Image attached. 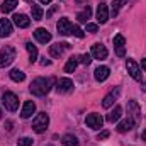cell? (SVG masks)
<instances>
[{
    "instance_id": "obj_19",
    "label": "cell",
    "mask_w": 146,
    "mask_h": 146,
    "mask_svg": "<svg viewBox=\"0 0 146 146\" xmlns=\"http://www.w3.org/2000/svg\"><path fill=\"white\" fill-rule=\"evenodd\" d=\"M109 75H110L109 66H99V68L95 70V73H94V76H95L97 82H106V80L109 78Z\"/></svg>"
},
{
    "instance_id": "obj_7",
    "label": "cell",
    "mask_w": 146,
    "mask_h": 146,
    "mask_svg": "<svg viewBox=\"0 0 146 146\" xmlns=\"http://www.w3.org/2000/svg\"><path fill=\"white\" fill-rule=\"evenodd\" d=\"M127 109L131 112V117L129 119H133L134 124H139V121H141V109H139L138 102L136 100H129L127 102Z\"/></svg>"
},
{
    "instance_id": "obj_40",
    "label": "cell",
    "mask_w": 146,
    "mask_h": 146,
    "mask_svg": "<svg viewBox=\"0 0 146 146\" xmlns=\"http://www.w3.org/2000/svg\"><path fill=\"white\" fill-rule=\"evenodd\" d=\"M141 138H143V139H145V141H146V129H145V131H143V133H141Z\"/></svg>"
},
{
    "instance_id": "obj_28",
    "label": "cell",
    "mask_w": 146,
    "mask_h": 146,
    "mask_svg": "<svg viewBox=\"0 0 146 146\" xmlns=\"http://www.w3.org/2000/svg\"><path fill=\"white\" fill-rule=\"evenodd\" d=\"M63 145L65 146H78V139L73 134H65L63 136Z\"/></svg>"
},
{
    "instance_id": "obj_23",
    "label": "cell",
    "mask_w": 146,
    "mask_h": 146,
    "mask_svg": "<svg viewBox=\"0 0 146 146\" xmlns=\"http://www.w3.org/2000/svg\"><path fill=\"white\" fill-rule=\"evenodd\" d=\"M121 114H122V107H121V106H115L114 110L107 115V121H109V122H117L119 117H121Z\"/></svg>"
},
{
    "instance_id": "obj_2",
    "label": "cell",
    "mask_w": 146,
    "mask_h": 146,
    "mask_svg": "<svg viewBox=\"0 0 146 146\" xmlns=\"http://www.w3.org/2000/svg\"><path fill=\"white\" fill-rule=\"evenodd\" d=\"M48 124H49V115L46 112H39L33 121V129L36 133H44L48 129Z\"/></svg>"
},
{
    "instance_id": "obj_41",
    "label": "cell",
    "mask_w": 146,
    "mask_h": 146,
    "mask_svg": "<svg viewBox=\"0 0 146 146\" xmlns=\"http://www.w3.org/2000/svg\"><path fill=\"white\" fill-rule=\"evenodd\" d=\"M141 90H146V82H143V87H141Z\"/></svg>"
},
{
    "instance_id": "obj_11",
    "label": "cell",
    "mask_w": 146,
    "mask_h": 146,
    "mask_svg": "<svg viewBox=\"0 0 146 146\" xmlns=\"http://www.w3.org/2000/svg\"><path fill=\"white\" fill-rule=\"evenodd\" d=\"M73 82L70 78H60L58 80V83H56V90L60 92V94H68V92H72L73 90Z\"/></svg>"
},
{
    "instance_id": "obj_8",
    "label": "cell",
    "mask_w": 146,
    "mask_h": 146,
    "mask_svg": "<svg viewBox=\"0 0 146 146\" xmlns=\"http://www.w3.org/2000/svg\"><path fill=\"white\" fill-rule=\"evenodd\" d=\"M95 60H106L107 58V54H109V51H107V48L104 46V44H100V42H95L94 46H92V53H90Z\"/></svg>"
},
{
    "instance_id": "obj_31",
    "label": "cell",
    "mask_w": 146,
    "mask_h": 146,
    "mask_svg": "<svg viewBox=\"0 0 146 146\" xmlns=\"http://www.w3.org/2000/svg\"><path fill=\"white\" fill-rule=\"evenodd\" d=\"M33 143H34V141H33L31 138H21V139L17 141L19 146H33Z\"/></svg>"
},
{
    "instance_id": "obj_13",
    "label": "cell",
    "mask_w": 146,
    "mask_h": 146,
    "mask_svg": "<svg viewBox=\"0 0 146 146\" xmlns=\"http://www.w3.org/2000/svg\"><path fill=\"white\" fill-rule=\"evenodd\" d=\"M34 37H36L37 42L46 44V42L51 41V33H49L48 29H44V27H37L36 31H34Z\"/></svg>"
},
{
    "instance_id": "obj_35",
    "label": "cell",
    "mask_w": 146,
    "mask_h": 146,
    "mask_svg": "<svg viewBox=\"0 0 146 146\" xmlns=\"http://www.w3.org/2000/svg\"><path fill=\"white\" fill-rule=\"evenodd\" d=\"M56 9H58V7H51V9L48 10V14H46V19H49V17H51V15L54 14V10H56Z\"/></svg>"
},
{
    "instance_id": "obj_32",
    "label": "cell",
    "mask_w": 146,
    "mask_h": 146,
    "mask_svg": "<svg viewBox=\"0 0 146 146\" xmlns=\"http://www.w3.org/2000/svg\"><path fill=\"white\" fill-rule=\"evenodd\" d=\"M72 34H73V36H76V37H80V39H82V37L85 36V33H83V31H82V29H80L78 26H73Z\"/></svg>"
},
{
    "instance_id": "obj_14",
    "label": "cell",
    "mask_w": 146,
    "mask_h": 146,
    "mask_svg": "<svg viewBox=\"0 0 146 146\" xmlns=\"http://www.w3.org/2000/svg\"><path fill=\"white\" fill-rule=\"evenodd\" d=\"M68 48H70V44H66V42H56V44L49 46V54L53 58H60L65 53V49H68Z\"/></svg>"
},
{
    "instance_id": "obj_33",
    "label": "cell",
    "mask_w": 146,
    "mask_h": 146,
    "mask_svg": "<svg viewBox=\"0 0 146 146\" xmlns=\"http://www.w3.org/2000/svg\"><path fill=\"white\" fill-rule=\"evenodd\" d=\"M87 31L88 33H97L99 31V26L97 24H87Z\"/></svg>"
},
{
    "instance_id": "obj_42",
    "label": "cell",
    "mask_w": 146,
    "mask_h": 146,
    "mask_svg": "<svg viewBox=\"0 0 146 146\" xmlns=\"http://www.w3.org/2000/svg\"><path fill=\"white\" fill-rule=\"evenodd\" d=\"M0 117H2V109H0Z\"/></svg>"
},
{
    "instance_id": "obj_16",
    "label": "cell",
    "mask_w": 146,
    "mask_h": 146,
    "mask_svg": "<svg viewBox=\"0 0 146 146\" xmlns=\"http://www.w3.org/2000/svg\"><path fill=\"white\" fill-rule=\"evenodd\" d=\"M12 19H14V24H15L17 27H21V29H26V27L31 26V19H29L26 14H15Z\"/></svg>"
},
{
    "instance_id": "obj_21",
    "label": "cell",
    "mask_w": 146,
    "mask_h": 146,
    "mask_svg": "<svg viewBox=\"0 0 146 146\" xmlns=\"http://www.w3.org/2000/svg\"><path fill=\"white\" fill-rule=\"evenodd\" d=\"M17 5H19V2H17V0H3L0 9H2V12H3V14H9V12H12Z\"/></svg>"
},
{
    "instance_id": "obj_1",
    "label": "cell",
    "mask_w": 146,
    "mask_h": 146,
    "mask_svg": "<svg viewBox=\"0 0 146 146\" xmlns=\"http://www.w3.org/2000/svg\"><path fill=\"white\" fill-rule=\"evenodd\" d=\"M51 85H53V78H42V76H39L36 80H33V83H31V92H33V95H36V97H44V95L51 90Z\"/></svg>"
},
{
    "instance_id": "obj_24",
    "label": "cell",
    "mask_w": 146,
    "mask_h": 146,
    "mask_svg": "<svg viewBox=\"0 0 146 146\" xmlns=\"http://www.w3.org/2000/svg\"><path fill=\"white\" fill-rule=\"evenodd\" d=\"M90 15H92V9H90V7H85L82 12L76 14V19H78L80 22H87V21L90 19Z\"/></svg>"
},
{
    "instance_id": "obj_38",
    "label": "cell",
    "mask_w": 146,
    "mask_h": 146,
    "mask_svg": "<svg viewBox=\"0 0 146 146\" xmlns=\"http://www.w3.org/2000/svg\"><path fill=\"white\" fill-rule=\"evenodd\" d=\"M75 2H76V3H78V5H82V3H85V2H87V0H75Z\"/></svg>"
},
{
    "instance_id": "obj_26",
    "label": "cell",
    "mask_w": 146,
    "mask_h": 146,
    "mask_svg": "<svg viewBox=\"0 0 146 146\" xmlns=\"http://www.w3.org/2000/svg\"><path fill=\"white\" fill-rule=\"evenodd\" d=\"M10 78H12L14 82H24V80H26V73L22 72V70H19V68H14V70L10 72Z\"/></svg>"
},
{
    "instance_id": "obj_6",
    "label": "cell",
    "mask_w": 146,
    "mask_h": 146,
    "mask_svg": "<svg viewBox=\"0 0 146 146\" xmlns=\"http://www.w3.org/2000/svg\"><path fill=\"white\" fill-rule=\"evenodd\" d=\"M56 29H58V33H60L61 36H68V34H72L73 24L70 22L68 17H61V19L58 21V24H56Z\"/></svg>"
},
{
    "instance_id": "obj_22",
    "label": "cell",
    "mask_w": 146,
    "mask_h": 146,
    "mask_svg": "<svg viewBox=\"0 0 146 146\" xmlns=\"http://www.w3.org/2000/svg\"><path fill=\"white\" fill-rule=\"evenodd\" d=\"M78 56H72L68 61H66V65H65V72L66 73H73L75 70H76V66H78Z\"/></svg>"
},
{
    "instance_id": "obj_36",
    "label": "cell",
    "mask_w": 146,
    "mask_h": 146,
    "mask_svg": "<svg viewBox=\"0 0 146 146\" xmlns=\"http://www.w3.org/2000/svg\"><path fill=\"white\" fill-rule=\"evenodd\" d=\"M41 65H42V66H49V65H51V61H49V60H46V58H42Z\"/></svg>"
},
{
    "instance_id": "obj_12",
    "label": "cell",
    "mask_w": 146,
    "mask_h": 146,
    "mask_svg": "<svg viewBox=\"0 0 146 146\" xmlns=\"http://www.w3.org/2000/svg\"><path fill=\"white\" fill-rule=\"evenodd\" d=\"M97 21L100 24H106L109 21V9H107V3L106 2H100L99 7H97Z\"/></svg>"
},
{
    "instance_id": "obj_18",
    "label": "cell",
    "mask_w": 146,
    "mask_h": 146,
    "mask_svg": "<svg viewBox=\"0 0 146 146\" xmlns=\"http://www.w3.org/2000/svg\"><path fill=\"white\" fill-rule=\"evenodd\" d=\"M12 34V22L9 19H0V37H9Z\"/></svg>"
},
{
    "instance_id": "obj_37",
    "label": "cell",
    "mask_w": 146,
    "mask_h": 146,
    "mask_svg": "<svg viewBox=\"0 0 146 146\" xmlns=\"http://www.w3.org/2000/svg\"><path fill=\"white\" fill-rule=\"evenodd\" d=\"M141 68L146 70V58H145V60H141Z\"/></svg>"
},
{
    "instance_id": "obj_34",
    "label": "cell",
    "mask_w": 146,
    "mask_h": 146,
    "mask_svg": "<svg viewBox=\"0 0 146 146\" xmlns=\"http://www.w3.org/2000/svg\"><path fill=\"white\" fill-rule=\"evenodd\" d=\"M109 131H102V133H100V134H99V141H102V139H107V138H109Z\"/></svg>"
},
{
    "instance_id": "obj_27",
    "label": "cell",
    "mask_w": 146,
    "mask_h": 146,
    "mask_svg": "<svg viewBox=\"0 0 146 146\" xmlns=\"http://www.w3.org/2000/svg\"><path fill=\"white\" fill-rule=\"evenodd\" d=\"M127 0H112V9H110V14L115 17L117 14H119V10H121V7L126 3Z\"/></svg>"
},
{
    "instance_id": "obj_10",
    "label": "cell",
    "mask_w": 146,
    "mask_h": 146,
    "mask_svg": "<svg viewBox=\"0 0 146 146\" xmlns=\"http://www.w3.org/2000/svg\"><path fill=\"white\" fill-rule=\"evenodd\" d=\"M114 48H115V54L117 56H124L126 54V39L122 34H117V36H114Z\"/></svg>"
},
{
    "instance_id": "obj_17",
    "label": "cell",
    "mask_w": 146,
    "mask_h": 146,
    "mask_svg": "<svg viewBox=\"0 0 146 146\" xmlns=\"http://www.w3.org/2000/svg\"><path fill=\"white\" fill-rule=\"evenodd\" d=\"M34 112H36V104H34L33 100H27V102L24 104L22 110H21V117H22V119H29Z\"/></svg>"
},
{
    "instance_id": "obj_3",
    "label": "cell",
    "mask_w": 146,
    "mask_h": 146,
    "mask_svg": "<svg viewBox=\"0 0 146 146\" xmlns=\"http://www.w3.org/2000/svg\"><path fill=\"white\" fill-rule=\"evenodd\" d=\"M14 60H15V49H14L12 46L2 48V53H0V68L9 66Z\"/></svg>"
},
{
    "instance_id": "obj_25",
    "label": "cell",
    "mask_w": 146,
    "mask_h": 146,
    "mask_svg": "<svg viewBox=\"0 0 146 146\" xmlns=\"http://www.w3.org/2000/svg\"><path fill=\"white\" fill-rule=\"evenodd\" d=\"M26 49H27V53H29L31 63H34V61L37 60V48L33 44V42H27V44H26Z\"/></svg>"
},
{
    "instance_id": "obj_39",
    "label": "cell",
    "mask_w": 146,
    "mask_h": 146,
    "mask_svg": "<svg viewBox=\"0 0 146 146\" xmlns=\"http://www.w3.org/2000/svg\"><path fill=\"white\" fill-rule=\"evenodd\" d=\"M39 2H41V3H44V5H48V3H49L51 0H39Z\"/></svg>"
},
{
    "instance_id": "obj_5",
    "label": "cell",
    "mask_w": 146,
    "mask_h": 146,
    "mask_svg": "<svg viewBox=\"0 0 146 146\" xmlns=\"http://www.w3.org/2000/svg\"><path fill=\"white\" fill-rule=\"evenodd\" d=\"M85 122H87V126H88L90 129H100V127L104 126V117H102L100 114L92 112V114H88V115H87Z\"/></svg>"
},
{
    "instance_id": "obj_20",
    "label": "cell",
    "mask_w": 146,
    "mask_h": 146,
    "mask_svg": "<svg viewBox=\"0 0 146 146\" xmlns=\"http://www.w3.org/2000/svg\"><path fill=\"white\" fill-rule=\"evenodd\" d=\"M134 126H136V124L133 122V119L127 117V119H124V121H121V122L117 124V131H119V133H127V131H131Z\"/></svg>"
},
{
    "instance_id": "obj_29",
    "label": "cell",
    "mask_w": 146,
    "mask_h": 146,
    "mask_svg": "<svg viewBox=\"0 0 146 146\" xmlns=\"http://www.w3.org/2000/svg\"><path fill=\"white\" fill-rule=\"evenodd\" d=\"M42 19V9L39 5H33V21H41Z\"/></svg>"
},
{
    "instance_id": "obj_30",
    "label": "cell",
    "mask_w": 146,
    "mask_h": 146,
    "mask_svg": "<svg viewBox=\"0 0 146 146\" xmlns=\"http://www.w3.org/2000/svg\"><path fill=\"white\" fill-rule=\"evenodd\" d=\"M78 60H80V63H83V65H90V63H92V54L85 53V54H82Z\"/></svg>"
},
{
    "instance_id": "obj_9",
    "label": "cell",
    "mask_w": 146,
    "mask_h": 146,
    "mask_svg": "<svg viewBox=\"0 0 146 146\" xmlns=\"http://www.w3.org/2000/svg\"><path fill=\"white\" fill-rule=\"evenodd\" d=\"M126 68H127V73H129L134 80L141 82V68L138 66V63H136L134 60H127V61H126Z\"/></svg>"
},
{
    "instance_id": "obj_15",
    "label": "cell",
    "mask_w": 146,
    "mask_h": 146,
    "mask_svg": "<svg viewBox=\"0 0 146 146\" xmlns=\"http://www.w3.org/2000/svg\"><path fill=\"white\" fill-rule=\"evenodd\" d=\"M119 92H121V88H119V87H115L110 94H107V95L104 97V100H102V107L109 109L110 106H114V102H115V100H117V97H119Z\"/></svg>"
},
{
    "instance_id": "obj_4",
    "label": "cell",
    "mask_w": 146,
    "mask_h": 146,
    "mask_svg": "<svg viewBox=\"0 0 146 146\" xmlns=\"http://www.w3.org/2000/svg\"><path fill=\"white\" fill-rule=\"evenodd\" d=\"M2 102H3V106H5V109L10 110V112H15V110L19 109V99H17V95L12 94V92H5L3 97H2Z\"/></svg>"
}]
</instances>
